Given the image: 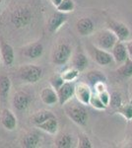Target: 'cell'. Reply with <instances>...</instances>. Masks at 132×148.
<instances>
[{
	"label": "cell",
	"mask_w": 132,
	"mask_h": 148,
	"mask_svg": "<svg viewBox=\"0 0 132 148\" xmlns=\"http://www.w3.org/2000/svg\"><path fill=\"white\" fill-rule=\"evenodd\" d=\"M75 92V84L73 82L65 81L58 89L56 90L57 97H58V104L63 106L67 102H69L74 97Z\"/></svg>",
	"instance_id": "obj_8"
},
{
	"label": "cell",
	"mask_w": 132,
	"mask_h": 148,
	"mask_svg": "<svg viewBox=\"0 0 132 148\" xmlns=\"http://www.w3.org/2000/svg\"><path fill=\"white\" fill-rule=\"evenodd\" d=\"M89 52L94 60L101 66H107L114 62V57L111 53L105 49H99L95 45H89Z\"/></svg>",
	"instance_id": "obj_6"
},
{
	"label": "cell",
	"mask_w": 132,
	"mask_h": 148,
	"mask_svg": "<svg viewBox=\"0 0 132 148\" xmlns=\"http://www.w3.org/2000/svg\"><path fill=\"white\" fill-rule=\"evenodd\" d=\"M74 8H75V4L73 0H62L60 4L56 7V10L63 13H69L73 11Z\"/></svg>",
	"instance_id": "obj_27"
},
{
	"label": "cell",
	"mask_w": 132,
	"mask_h": 148,
	"mask_svg": "<svg viewBox=\"0 0 132 148\" xmlns=\"http://www.w3.org/2000/svg\"><path fill=\"white\" fill-rule=\"evenodd\" d=\"M117 40H118V39L116 38V36L109 29H105V30L100 31L95 35L94 45L99 49L110 51L114 45L116 44Z\"/></svg>",
	"instance_id": "obj_2"
},
{
	"label": "cell",
	"mask_w": 132,
	"mask_h": 148,
	"mask_svg": "<svg viewBox=\"0 0 132 148\" xmlns=\"http://www.w3.org/2000/svg\"><path fill=\"white\" fill-rule=\"evenodd\" d=\"M24 56L30 59H37L42 56L44 53V46L40 42H35L28 46L22 47L21 49Z\"/></svg>",
	"instance_id": "obj_11"
},
{
	"label": "cell",
	"mask_w": 132,
	"mask_h": 148,
	"mask_svg": "<svg viewBox=\"0 0 132 148\" xmlns=\"http://www.w3.org/2000/svg\"><path fill=\"white\" fill-rule=\"evenodd\" d=\"M89 105H91L93 108H95V109H97V110H100V111L107 109V107H105V105L103 104V102L101 101V99L99 98V96H98V94H95V95L92 94Z\"/></svg>",
	"instance_id": "obj_29"
},
{
	"label": "cell",
	"mask_w": 132,
	"mask_h": 148,
	"mask_svg": "<svg viewBox=\"0 0 132 148\" xmlns=\"http://www.w3.org/2000/svg\"><path fill=\"white\" fill-rule=\"evenodd\" d=\"M40 144V135L36 131L29 132L24 136L22 145L26 148H37Z\"/></svg>",
	"instance_id": "obj_20"
},
{
	"label": "cell",
	"mask_w": 132,
	"mask_h": 148,
	"mask_svg": "<svg viewBox=\"0 0 132 148\" xmlns=\"http://www.w3.org/2000/svg\"><path fill=\"white\" fill-rule=\"evenodd\" d=\"M74 96L76 97L77 101L83 105H89L90 103L91 96H92V91H91L90 86L87 85L86 83H78L75 85V92Z\"/></svg>",
	"instance_id": "obj_10"
},
{
	"label": "cell",
	"mask_w": 132,
	"mask_h": 148,
	"mask_svg": "<svg viewBox=\"0 0 132 148\" xmlns=\"http://www.w3.org/2000/svg\"><path fill=\"white\" fill-rule=\"evenodd\" d=\"M110 51H111V56L114 57V61L118 65L123 63L128 57V51H127L126 46L121 40H117Z\"/></svg>",
	"instance_id": "obj_12"
},
{
	"label": "cell",
	"mask_w": 132,
	"mask_h": 148,
	"mask_svg": "<svg viewBox=\"0 0 132 148\" xmlns=\"http://www.w3.org/2000/svg\"><path fill=\"white\" fill-rule=\"evenodd\" d=\"M131 144H132V143H131ZM130 147H132V145H130Z\"/></svg>",
	"instance_id": "obj_38"
},
{
	"label": "cell",
	"mask_w": 132,
	"mask_h": 148,
	"mask_svg": "<svg viewBox=\"0 0 132 148\" xmlns=\"http://www.w3.org/2000/svg\"><path fill=\"white\" fill-rule=\"evenodd\" d=\"M67 20H68L67 13H63V12L56 10L49 19L47 30H49V33H55Z\"/></svg>",
	"instance_id": "obj_9"
},
{
	"label": "cell",
	"mask_w": 132,
	"mask_h": 148,
	"mask_svg": "<svg viewBox=\"0 0 132 148\" xmlns=\"http://www.w3.org/2000/svg\"><path fill=\"white\" fill-rule=\"evenodd\" d=\"M0 52H1V58L3 63L6 66H12L15 59L14 49L10 44L6 42L5 40H0Z\"/></svg>",
	"instance_id": "obj_14"
},
{
	"label": "cell",
	"mask_w": 132,
	"mask_h": 148,
	"mask_svg": "<svg viewBox=\"0 0 132 148\" xmlns=\"http://www.w3.org/2000/svg\"><path fill=\"white\" fill-rule=\"evenodd\" d=\"M88 58L83 52H77L72 58V65L75 69L80 72V71H84L88 66Z\"/></svg>",
	"instance_id": "obj_21"
},
{
	"label": "cell",
	"mask_w": 132,
	"mask_h": 148,
	"mask_svg": "<svg viewBox=\"0 0 132 148\" xmlns=\"http://www.w3.org/2000/svg\"><path fill=\"white\" fill-rule=\"evenodd\" d=\"M31 101H32L31 96L27 92L19 91L15 93L13 97V107L19 112L26 111L30 106Z\"/></svg>",
	"instance_id": "obj_13"
},
{
	"label": "cell",
	"mask_w": 132,
	"mask_h": 148,
	"mask_svg": "<svg viewBox=\"0 0 132 148\" xmlns=\"http://www.w3.org/2000/svg\"><path fill=\"white\" fill-rule=\"evenodd\" d=\"M76 29L80 36L86 37V36L92 35L95 31V23L89 17H83L79 19L76 23Z\"/></svg>",
	"instance_id": "obj_15"
},
{
	"label": "cell",
	"mask_w": 132,
	"mask_h": 148,
	"mask_svg": "<svg viewBox=\"0 0 132 148\" xmlns=\"http://www.w3.org/2000/svg\"><path fill=\"white\" fill-rule=\"evenodd\" d=\"M64 82H65V81L63 80L61 75L58 74V75H54L53 77L50 79V86H51L52 88H54L55 90H57Z\"/></svg>",
	"instance_id": "obj_32"
},
{
	"label": "cell",
	"mask_w": 132,
	"mask_h": 148,
	"mask_svg": "<svg viewBox=\"0 0 132 148\" xmlns=\"http://www.w3.org/2000/svg\"><path fill=\"white\" fill-rule=\"evenodd\" d=\"M116 113L120 114L123 118H125L126 120L131 121L132 120V105L129 103V104H125V105H121L120 107H118L116 110Z\"/></svg>",
	"instance_id": "obj_26"
},
{
	"label": "cell",
	"mask_w": 132,
	"mask_h": 148,
	"mask_svg": "<svg viewBox=\"0 0 132 148\" xmlns=\"http://www.w3.org/2000/svg\"><path fill=\"white\" fill-rule=\"evenodd\" d=\"M130 104L132 105V100H131V101H130Z\"/></svg>",
	"instance_id": "obj_37"
},
{
	"label": "cell",
	"mask_w": 132,
	"mask_h": 148,
	"mask_svg": "<svg viewBox=\"0 0 132 148\" xmlns=\"http://www.w3.org/2000/svg\"><path fill=\"white\" fill-rule=\"evenodd\" d=\"M36 126L40 130L49 133V134H56L57 130H58V121H57L56 116H52Z\"/></svg>",
	"instance_id": "obj_19"
},
{
	"label": "cell",
	"mask_w": 132,
	"mask_h": 148,
	"mask_svg": "<svg viewBox=\"0 0 132 148\" xmlns=\"http://www.w3.org/2000/svg\"><path fill=\"white\" fill-rule=\"evenodd\" d=\"M18 75L27 83H37L42 76V69L35 64H27L22 66L18 71Z\"/></svg>",
	"instance_id": "obj_5"
},
{
	"label": "cell",
	"mask_w": 132,
	"mask_h": 148,
	"mask_svg": "<svg viewBox=\"0 0 132 148\" xmlns=\"http://www.w3.org/2000/svg\"><path fill=\"white\" fill-rule=\"evenodd\" d=\"M64 106V112H65L66 116H68L74 123L84 126L87 125L89 114L87 110L85 108V105L81 104V103H74V102H67Z\"/></svg>",
	"instance_id": "obj_1"
},
{
	"label": "cell",
	"mask_w": 132,
	"mask_h": 148,
	"mask_svg": "<svg viewBox=\"0 0 132 148\" xmlns=\"http://www.w3.org/2000/svg\"><path fill=\"white\" fill-rule=\"evenodd\" d=\"M52 116H55L53 113H51L50 111H47V110H42V111L37 112L32 116V123L35 125H38L44 123V121L49 120V118H52Z\"/></svg>",
	"instance_id": "obj_25"
},
{
	"label": "cell",
	"mask_w": 132,
	"mask_h": 148,
	"mask_svg": "<svg viewBox=\"0 0 132 148\" xmlns=\"http://www.w3.org/2000/svg\"><path fill=\"white\" fill-rule=\"evenodd\" d=\"M11 90V80L8 76L0 75V102L5 104Z\"/></svg>",
	"instance_id": "obj_18"
},
{
	"label": "cell",
	"mask_w": 132,
	"mask_h": 148,
	"mask_svg": "<svg viewBox=\"0 0 132 148\" xmlns=\"http://www.w3.org/2000/svg\"><path fill=\"white\" fill-rule=\"evenodd\" d=\"M109 105L111 106V108L117 109L118 107H120L122 105V98L120 94L117 92H112V94L110 95V102Z\"/></svg>",
	"instance_id": "obj_30"
},
{
	"label": "cell",
	"mask_w": 132,
	"mask_h": 148,
	"mask_svg": "<svg viewBox=\"0 0 132 148\" xmlns=\"http://www.w3.org/2000/svg\"><path fill=\"white\" fill-rule=\"evenodd\" d=\"M72 54V49L66 42H61L54 47L51 54V60L55 65H64L68 62Z\"/></svg>",
	"instance_id": "obj_4"
},
{
	"label": "cell",
	"mask_w": 132,
	"mask_h": 148,
	"mask_svg": "<svg viewBox=\"0 0 132 148\" xmlns=\"http://www.w3.org/2000/svg\"><path fill=\"white\" fill-rule=\"evenodd\" d=\"M0 123L7 130H14L17 126V119L12 111L3 109L0 113Z\"/></svg>",
	"instance_id": "obj_16"
},
{
	"label": "cell",
	"mask_w": 132,
	"mask_h": 148,
	"mask_svg": "<svg viewBox=\"0 0 132 148\" xmlns=\"http://www.w3.org/2000/svg\"><path fill=\"white\" fill-rule=\"evenodd\" d=\"M61 1H62V0H49V2L55 7V8H56V7L58 6L59 4H60Z\"/></svg>",
	"instance_id": "obj_36"
},
{
	"label": "cell",
	"mask_w": 132,
	"mask_h": 148,
	"mask_svg": "<svg viewBox=\"0 0 132 148\" xmlns=\"http://www.w3.org/2000/svg\"><path fill=\"white\" fill-rule=\"evenodd\" d=\"M40 96L42 101L45 105H49V106H52V105H55L56 103H58V97H57L56 90L54 88H52L51 86L44 87L40 91Z\"/></svg>",
	"instance_id": "obj_17"
},
{
	"label": "cell",
	"mask_w": 132,
	"mask_h": 148,
	"mask_svg": "<svg viewBox=\"0 0 132 148\" xmlns=\"http://www.w3.org/2000/svg\"><path fill=\"white\" fill-rule=\"evenodd\" d=\"M60 75H61V77L63 78L64 81H69V82H72V81H74L76 78L78 77L79 71L77 70V69L74 68V67H72V68L67 69V70H65V71H63Z\"/></svg>",
	"instance_id": "obj_28"
},
{
	"label": "cell",
	"mask_w": 132,
	"mask_h": 148,
	"mask_svg": "<svg viewBox=\"0 0 132 148\" xmlns=\"http://www.w3.org/2000/svg\"><path fill=\"white\" fill-rule=\"evenodd\" d=\"M33 13L28 7H19L11 14V23L15 28H25L32 22Z\"/></svg>",
	"instance_id": "obj_3"
},
{
	"label": "cell",
	"mask_w": 132,
	"mask_h": 148,
	"mask_svg": "<svg viewBox=\"0 0 132 148\" xmlns=\"http://www.w3.org/2000/svg\"><path fill=\"white\" fill-rule=\"evenodd\" d=\"M87 80L89 84L94 86L99 82H107V77L99 70H92L87 73Z\"/></svg>",
	"instance_id": "obj_24"
},
{
	"label": "cell",
	"mask_w": 132,
	"mask_h": 148,
	"mask_svg": "<svg viewBox=\"0 0 132 148\" xmlns=\"http://www.w3.org/2000/svg\"><path fill=\"white\" fill-rule=\"evenodd\" d=\"M127 51H128V56L132 59V40H129L125 44Z\"/></svg>",
	"instance_id": "obj_35"
},
{
	"label": "cell",
	"mask_w": 132,
	"mask_h": 148,
	"mask_svg": "<svg viewBox=\"0 0 132 148\" xmlns=\"http://www.w3.org/2000/svg\"><path fill=\"white\" fill-rule=\"evenodd\" d=\"M78 147L80 148H92V142H91L90 138L86 134L80 133L78 135Z\"/></svg>",
	"instance_id": "obj_31"
},
{
	"label": "cell",
	"mask_w": 132,
	"mask_h": 148,
	"mask_svg": "<svg viewBox=\"0 0 132 148\" xmlns=\"http://www.w3.org/2000/svg\"><path fill=\"white\" fill-rule=\"evenodd\" d=\"M73 144V139L69 133H61L55 139V146L58 148H70Z\"/></svg>",
	"instance_id": "obj_23"
},
{
	"label": "cell",
	"mask_w": 132,
	"mask_h": 148,
	"mask_svg": "<svg viewBox=\"0 0 132 148\" xmlns=\"http://www.w3.org/2000/svg\"><path fill=\"white\" fill-rule=\"evenodd\" d=\"M98 96H99V98L101 99V101L103 102V104H104L105 107H109V106L110 95H109V93L107 91V90H105V91L99 93V94H98Z\"/></svg>",
	"instance_id": "obj_33"
},
{
	"label": "cell",
	"mask_w": 132,
	"mask_h": 148,
	"mask_svg": "<svg viewBox=\"0 0 132 148\" xmlns=\"http://www.w3.org/2000/svg\"><path fill=\"white\" fill-rule=\"evenodd\" d=\"M116 72L118 73V75H120L121 77H123V78L131 77L132 76V59L130 57L128 56L126 60L119 65Z\"/></svg>",
	"instance_id": "obj_22"
},
{
	"label": "cell",
	"mask_w": 132,
	"mask_h": 148,
	"mask_svg": "<svg viewBox=\"0 0 132 148\" xmlns=\"http://www.w3.org/2000/svg\"><path fill=\"white\" fill-rule=\"evenodd\" d=\"M93 87H94L95 92L97 93V94H99V93L105 91V90H107V87H105V82H99V83H97V84L94 85Z\"/></svg>",
	"instance_id": "obj_34"
},
{
	"label": "cell",
	"mask_w": 132,
	"mask_h": 148,
	"mask_svg": "<svg viewBox=\"0 0 132 148\" xmlns=\"http://www.w3.org/2000/svg\"><path fill=\"white\" fill-rule=\"evenodd\" d=\"M107 27L116 36L118 40H121V42L127 40L129 36H130V31H129L128 27L126 25H124L123 23L117 22L116 20L109 19L107 21Z\"/></svg>",
	"instance_id": "obj_7"
}]
</instances>
